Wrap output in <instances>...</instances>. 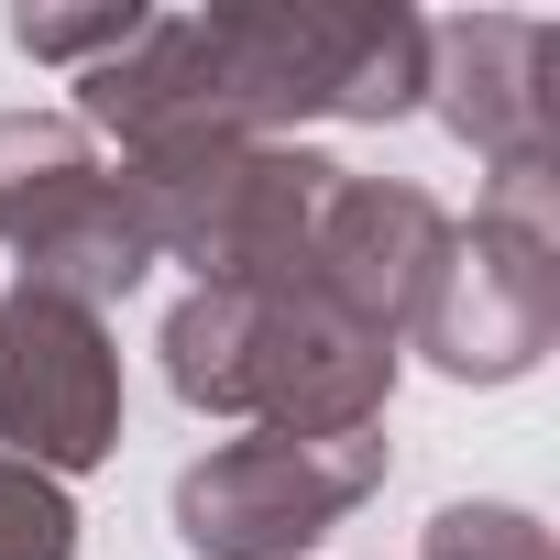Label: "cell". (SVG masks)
<instances>
[{"mask_svg": "<svg viewBox=\"0 0 560 560\" xmlns=\"http://www.w3.org/2000/svg\"><path fill=\"white\" fill-rule=\"evenodd\" d=\"M451 231H462V220H451L429 187H407V176H352V165H341V187H330V209H319V231H308V287H319L330 308H352L363 330L407 341L418 308H429V287H440Z\"/></svg>", "mask_w": 560, "mask_h": 560, "instance_id": "obj_9", "label": "cell"}, {"mask_svg": "<svg viewBox=\"0 0 560 560\" xmlns=\"http://www.w3.org/2000/svg\"><path fill=\"white\" fill-rule=\"evenodd\" d=\"M0 242L23 253V287L78 308H121L154 275V231L78 110H0Z\"/></svg>", "mask_w": 560, "mask_h": 560, "instance_id": "obj_4", "label": "cell"}, {"mask_svg": "<svg viewBox=\"0 0 560 560\" xmlns=\"http://www.w3.org/2000/svg\"><path fill=\"white\" fill-rule=\"evenodd\" d=\"M165 385L198 418L352 440V429H385L396 341L330 308L319 287H187L165 308Z\"/></svg>", "mask_w": 560, "mask_h": 560, "instance_id": "obj_2", "label": "cell"}, {"mask_svg": "<svg viewBox=\"0 0 560 560\" xmlns=\"http://www.w3.org/2000/svg\"><path fill=\"white\" fill-rule=\"evenodd\" d=\"M429 110V23L407 0H231L143 12V34L78 78V121L121 154L275 143L287 121H407Z\"/></svg>", "mask_w": 560, "mask_h": 560, "instance_id": "obj_1", "label": "cell"}, {"mask_svg": "<svg viewBox=\"0 0 560 560\" xmlns=\"http://www.w3.org/2000/svg\"><path fill=\"white\" fill-rule=\"evenodd\" d=\"M121 451V352L110 319L45 287L0 298V462H23L45 483L100 472Z\"/></svg>", "mask_w": 560, "mask_h": 560, "instance_id": "obj_8", "label": "cell"}, {"mask_svg": "<svg viewBox=\"0 0 560 560\" xmlns=\"http://www.w3.org/2000/svg\"><path fill=\"white\" fill-rule=\"evenodd\" d=\"M0 560H78V505H67V483L0 462Z\"/></svg>", "mask_w": 560, "mask_h": 560, "instance_id": "obj_12", "label": "cell"}, {"mask_svg": "<svg viewBox=\"0 0 560 560\" xmlns=\"http://www.w3.org/2000/svg\"><path fill=\"white\" fill-rule=\"evenodd\" d=\"M418 560H560V538L527 505H440Z\"/></svg>", "mask_w": 560, "mask_h": 560, "instance_id": "obj_11", "label": "cell"}, {"mask_svg": "<svg viewBox=\"0 0 560 560\" xmlns=\"http://www.w3.org/2000/svg\"><path fill=\"white\" fill-rule=\"evenodd\" d=\"M121 187L154 231V264H187L198 287H308V231L341 165L308 143H176L121 154Z\"/></svg>", "mask_w": 560, "mask_h": 560, "instance_id": "obj_3", "label": "cell"}, {"mask_svg": "<svg viewBox=\"0 0 560 560\" xmlns=\"http://www.w3.org/2000/svg\"><path fill=\"white\" fill-rule=\"evenodd\" d=\"M132 34H143V0H89V12H45V0H23V12H12V45L34 67H67V78L110 67Z\"/></svg>", "mask_w": 560, "mask_h": 560, "instance_id": "obj_10", "label": "cell"}, {"mask_svg": "<svg viewBox=\"0 0 560 560\" xmlns=\"http://www.w3.org/2000/svg\"><path fill=\"white\" fill-rule=\"evenodd\" d=\"M374 483H385V429H352V440L242 429V440H220L176 472V538L198 560H298Z\"/></svg>", "mask_w": 560, "mask_h": 560, "instance_id": "obj_5", "label": "cell"}, {"mask_svg": "<svg viewBox=\"0 0 560 560\" xmlns=\"http://www.w3.org/2000/svg\"><path fill=\"white\" fill-rule=\"evenodd\" d=\"M451 385H516L538 374V352L560 341V220L538 209H472V231H451L440 287L407 330Z\"/></svg>", "mask_w": 560, "mask_h": 560, "instance_id": "obj_7", "label": "cell"}, {"mask_svg": "<svg viewBox=\"0 0 560 560\" xmlns=\"http://www.w3.org/2000/svg\"><path fill=\"white\" fill-rule=\"evenodd\" d=\"M429 110L494 165L483 209L560 220V23L527 12L429 23Z\"/></svg>", "mask_w": 560, "mask_h": 560, "instance_id": "obj_6", "label": "cell"}]
</instances>
